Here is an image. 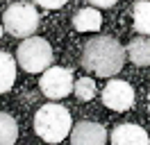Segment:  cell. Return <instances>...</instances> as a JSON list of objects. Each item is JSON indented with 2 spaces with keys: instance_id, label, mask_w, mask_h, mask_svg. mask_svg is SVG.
Segmentation results:
<instances>
[{
  "instance_id": "obj_1",
  "label": "cell",
  "mask_w": 150,
  "mask_h": 145,
  "mask_svg": "<svg viewBox=\"0 0 150 145\" xmlns=\"http://www.w3.org/2000/svg\"><path fill=\"white\" fill-rule=\"evenodd\" d=\"M125 50L114 36H93L82 50V66L98 77H112L125 63Z\"/></svg>"
},
{
  "instance_id": "obj_2",
  "label": "cell",
  "mask_w": 150,
  "mask_h": 145,
  "mask_svg": "<svg viewBox=\"0 0 150 145\" xmlns=\"http://www.w3.org/2000/svg\"><path fill=\"white\" fill-rule=\"evenodd\" d=\"M73 129V118L62 104H43L34 116V132L46 143H59Z\"/></svg>"
},
{
  "instance_id": "obj_3",
  "label": "cell",
  "mask_w": 150,
  "mask_h": 145,
  "mask_svg": "<svg viewBox=\"0 0 150 145\" xmlns=\"http://www.w3.org/2000/svg\"><path fill=\"white\" fill-rule=\"evenodd\" d=\"M16 61L25 72H43L52 63V48L41 36H28L16 50Z\"/></svg>"
},
{
  "instance_id": "obj_4",
  "label": "cell",
  "mask_w": 150,
  "mask_h": 145,
  "mask_svg": "<svg viewBox=\"0 0 150 145\" xmlns=\"http://www.w3.org/2000/svg\"><path fill=\"white\" fill-rule=\"evenodd\" d=\"M2 25L11 36L28 39L37 32L39 27V14L30 2H14L2 14Z\"/></svg>"
},
{
  "instance_id": "obj_5",
  "label": "cell",
  "mask_w": 150,
  "mask_h": 145,
  "mask_svg": "<svg viewBox=\"0 0 150 145\" xmlns=\"http://www.w3.org/2000/svg\"><path fill=\"white\" fill-rule=\"evenodd\" d=\"M39 86L43 91V95L50 100H62L66 98L71 91H73L75 82H73V72L68 68H62V66H55V68H48L41 75V82Z\"/></svg>"
},
{
  "instance_id": "obj_6",
  "label": "cell",
  "mask_w": 150,
  "mask_h": 145,
  "mask_svg": "<svg viewBox=\"0 0 150 145\" xmlns=\"http://www.w3.org/2000/svg\"><path fill=\"white\" fill-rule=\"evenodd\" d=\"M103 102L107 109L114 111H127L134 104V89L123 80H109L103 89Z\"/></svg>"
},
{
  "instance_id": "obj_7",
  "label": "cell",
  "mask_w": 150,
  "mask_h": 145,
  "mask_svg": "<svg viewBox=\"0 0 150 145\" xmlns=\"http://www.w3.org/2000/svg\"><path fill=\"white\" fill-rule=\"evenodd\" d=\"M107 132L100 122L82 120L71 129V145H105Z\"/></svg>"
},
{
  "instance_id": "obj_8",
  "label": "cell",
  "mask_w": 150,
  "mask_h": 145,
  "mask_svg": "<svg viewBox=\"0 0 150 145\" xmlns=\"http://www.w3.org/2000/svg\"><path fill=\"white\" fill-rule=\"evenodd\" d=\"M112 145H150L146 129L134 122H123L112 132Z\"/></svg>"
},
{
  "instance_id": "obj_9",
  "label": "cell",
  "mask_w": 150,
  "mask_h": 145,
  "mask_svg": "<svg viewBox=\"0 0 150 145\" xmlns=\"http://www.w3.org/2000/svg\"><path fill=\"white\" fill-rule=\"evenodd\" d=\"M100 25H103V16H100V11L93 9V7L80 9L73 16V27L77 32H98Z\"/></svg>"
},
{
  "instance_id": "obj_10",
  "label": "cell",
  "mask_w": 150,
  "mask_h": 145,
  "mask_svg": "<svg viewBox=\"0 0 150 145\" xmlns=\"http://www.w3.org/2000/svg\"><path fill=\"white\" fill-rule=\"evenodd\" d=\"M125 52L134 66H150V39H146V36L132 39Z\"/></svg>"
},
{
  "instance_id": "obj_11",
  "label": "cell",
  "mask_w": 150,
  "mask_h": 145,
  "mask_svg": "<svg viewBox=\"0 0 150 145\" xmlns=\"http://www.w3.org/2000/svg\"><path fill=\"white\" fill-rule=\"evenodd\" d=\"M132 23L139 34H150V0H137L132 7Z\"/></svg>"
},
{
  "instance_id": "obj_12",
  "label": "cell",
  "mask_w": 150,
  "mask_h": 145,
  "mask_svg": "<svg viewBox=\"0 0 150 145\" xmlns=\"http://www.w3.org/2000/svg\"><path fill=\"white\" fill-rule=\"evenodd\" d=\"M16 80V61L11 59V54L0 52V93L9 91Z\"/></svg>"
},
{
  "instance_id": "obj_13",
  "label": "cell",
  "mask_w": 150,
  "mask_h": 145,
  "mask_svg": "<svg viewBox=\"0 0 150 145\" xmlns=\"http://www.w3.org/2000/svg\"><path fill=\"white\" fill-rule=\"evenodd\" d=\"M18 138V125L9 113L0 111V145H14Z\"/></svg>"
},
{
  "instance_id": "obj_14",
  "label": "cell",
  "mask_w": 150,
  "mask_h": 145,
  "mask_svg": "<svg viewBox=\"0 0 150 145\" xmlns=\"http://www.w3.org/2000/svg\"><path fill=\"white\" fill-rule=\"evenodd\" d=\"M73 93L77 95V100H93L96 98V82L93 77H80L73 86Z\"/></svg>"
},
{
  "instance_id": "obj_15",
  "label": "cell",
  "mask_w": 150,
  "mask_h": 145,
  "mask_svg": "<svg viewBox=\"0 0 150 145\" xmlns=\"http://www.w3.org/2000/svg\"><path fill=\"white\" fill-rule=\"evenodd\" d=\"M37 5H41V7H46V9H59V7H64L68 0H34Z\"/></svg>"
},
{
  "instance_id": "obj_16",
  "label": "cell",
  "mask_w": 150,
  "mask_h": 145,
  "mask_svg": "<svg viewBox=\"0 0 150 145\" xmlns=\"http://www.w3.org/2000/svg\"><path fill=\"white\" fill-rule=\"evenodd\" d=\"M91 5H96V7H100V9H107V7H114L116 5V0H89Z\"/></svg>"
},
{
  "instance_id": "obj_17",
  "label": "cell",
  "mask_w": 150,
  "mask_h": 145,
  "mask_svg": "<svg viewBox=\"0 0 150 145\" xmlns=\"http://www.w3.org/2000/svg\"><path fill=\"white\" fill-rule=\"evenodd\" d=\"M148 111H150V93H148Z\"/></svg>"
},
{
  "instance_id": "obj_18",
  "label": "cell",
  "mask_w": 150,
  "mask_h": 145,
  "mask_svg": "<svg viewBox=\"0 0 150 145\" xmlns=\"http://www.w3.org/2000/svg\"><path fill=\"white\" fill-rule=\"evenodd\" d=\"M0 36H2V25H0Z\"/></svg>"
}]
</instances>
